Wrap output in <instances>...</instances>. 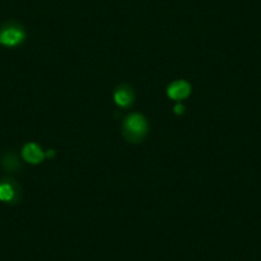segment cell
<instances>
[{
  "label": "cell",
  "mask_w": 261,
  "mask_h": 261,
  "mask_svg": "<svg viewBox=\"0 0 261 261\" xmlns=\"http://www.w3.org/2000/svg\"><path fill=\"white\" fill-rule=\"evenodd\" d=\"M2 165L7 172H17L21 168L19 165V160L14 152H7L3 158H2Z\"/></svg>",
  "instance_id": "obj_7"
},
{
  "label": "cell",
  "mask_w": 261,
  "mask_h": 261,
  "mask_svg": "<svg viewBox=\"0 0 261 261\" xmlns=\"http://www.w3.org/2000/svg\"><path fill=\"white\" fill-rule=\"evenodd\" d=\"M21 200V187L12 178L0 180V201L6 204H17Z\"/></svg>",
  "instance_id": "obj_3"
},
{
  "label": "cell",
  "mask_w": 261,
  "mask_h": 261,
  "mask_svg": "<svg viewBox=\"0 0 261 261\" xmlns=\"http://www.w3.org/2000/svg\"><path fill=\"white\" fill-rule=\"evenodd\" d=\"M191 86L186 81H175L168 87V96L173 100H182L190 95Z\"/></svg>",
  "instance_id": "obj_5"
},
{
  "label": "cell",
  "mask_w": 261,
  "mask_h": 261,
  "mask_svg": "<svg viewBox=\"0 0 261 261\" xmlns=\"http://www.w3.org/2000/svg\"><path fill=\"white\" fill-rule=\"evenodd\" d=\"M114 100L120 108H128L134 102V91L127 85H122L114 92Z\"/></svg>",
  "instance_id": "obj_6"
},
{
  "label": "cell",
  "mask_w": 261,
  "mask_h": 261,
  "mask_svg": "<svg viewBox=\"0 0 261 261\" xmlns=\"http://www.w3.org/2000/svg\"><path fill=\"white\" fill-rule=\"evenodd\" d=\"M174 110H175V113H177V114H182L183 110H185V108H183L182 105H177V107L174 108Z\"/></svg>",
  "instance_id": "obj_8"
},
{
  "label": "cell",
  "mask_w": 261,
  "mask_h": 261,
  "mask_svg": "<svg viewBox=\"0 0 261 261\" xmlns=\"http://www.w3.org/2000/svg\"><path fill=\"white\" fill-rule=\"evenodd\" d=\"M22 156L30 164H39L44 160L45 154L41 147L37 146L34 142H30V144L24 145V147L22 149Z\"/></svg>",
  "instance_id": "obj_4"
},
{
  "label": "cell",
  "mask_w": 261,
  "mask_h": 261,
  "mask_svg": "<svg viewBox=\"0 0 261 261\" xmlns=\"http://www.w3.org/2000/svg\"><path fill=\"white\" fill-rule=\"evenodd\" d=\"M26 39V31L18 22L9 21L0 29V44L8 47H14L22 44Z\"/></svg>",
  "instance_id": "obj_2"
},
{
  "label": "cell",
  "mask_w": 261,
  "mask_h": 261,
  "mask_svg": "<svg viewBox=\"0 0 261 261\" xmlns=\"http://www.w3.org/2000/svg\"><path fill=\"white\" fill-rule=\"evenodd\" d=\"M147 134V122L141 114H132L123 122V136L128 142H140Z\"/></svg>",
  "instance_id": "obj_1"
}]
</instances>
